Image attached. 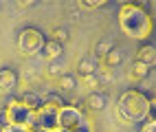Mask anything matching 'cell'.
Returning a JSON list of instances; mask_svg holds the SVG:
<instances>
[{"label":"cell","instance_id":"9a60e30c","mask_svg":"<svg viewBox=\"0 0 156 132\" xmlns=\"http://www.w3.org/2000/svg\"><path fill=\"white\" fill-rule=\"evenodd\" d=\"M57 88L62 90V93L75 90V88H77V79L73 77V75H68V73H64V75H59V77H57Z\"/></svg>","mask_w":156,"mask_h":132},{"label":"cell","instance_id":"30bf717a","mask_svg":"<svg viewBox=\"0 0 156 132\" xmlns=\"http://www.w3.org/2000/svg\"><path fill=\"white\" fill-rule=\"evenodd\" d=\"M86 108L88 110H92V112H99V110H103L108 106V97L103 95V93H99V90H92V93L86 97Z\"/></svg>","mask_w":156,"mask_h":132},{"label":"cell","instance_id":"44dd1931","mask_svg":"<svg viewBox=\"0 0 156 132\" xmlns=\"http://www.w3.org/2000/svg\"><path fill=\"white\" fill-rule=\"evenodd\" d=\"M81 79H84V84H86L88 88H92V90H95V88H99V84H101L99 75H88V77H81Z\"/></svg>","mask_w":156,"mask_h":132},{"label":"cell","instance_id":"7c38bea8","mask_svg":"<svg viewBox=\"0 0 156 132\" xmlns=\"http://www.w3.org/2000/svg\"><path fill=\"white\" fill-rule=\"evenodd\" d=\"M101 59H103V68H117V66L123 64V53H121L119 48H112L110 53L103 55Z\"/></svg>","mask_w":156,"mask_h":132},{"label":"cell","instance_id":"2e32d148","mask_svg":"<svg viewBox=\"0 0 156 132\" xmlns=\"http://www.w3.org/2000/svg\"><path fill=\"white\" fill-rule=\"evenodd\" d=\"M112 48H114V42L106 37V40H99V44H97V48H95V53H97V57H103V55H108Z\"/></svg>","mask_w":156,"mask_h":132},{"label":"cell","instance_id":"5bb4252c","mask_svg":"<svg viewBox=\"0 0 156 132\" xmlns=\"http://www.w3.org/2000/svg\"><path fill=\"white\" fill-rule=\"evenodd\" d=\"M20 101H22V104L29 108V110H35L42 106V97H40L37 93H31V90H27V93H22V97H20Z\"/></svg>","mask_w":156,"mask_h":132},{"label":"cell","instance_id":"603a6c76","mask_svg":"<svg viewBox=\"0 0 156 132\" xmlns=\"http://www.w3.org/2000/svg\"><path fill=\"white\" fill-rule=\"evenodd\" d=\"M73 132H95V126H92L88 119H84V121H81V123H79L75 130H73Z\"/></svg>","mask_w":156,"mask_h":132},{"label":"cell","instance_id":"7a4b0ae2","mask_svg":"<svg viewBox=\"0 0 156 132\" xmlns=\"http://www.w3.org/2000/svg\"><path fill=\"white\" fill-rule=\"evenodd\" d=\"M117 115L126 123H143L150 115H154V99L141 93V90L130 88L119 95Z\"/></svg>","mask_w":156,"mask_h":132},{"label":"cell","instance_id":"52a82bcc","mask_svg":"<svg viewBox=\"0 0 156 132\" xmlns=\"http://www.w3.org/2000/svg\"><path fill=\"white\" fill-rule=\"evenodd\" d=\"M18 86V73L11 66H2L0 68V93H11Z\"/></svg>","mask_w":156,"mask_h":132},{"label":"cell","instance_id":"e0dca14e","mask_svg":"<svg viewBox=\"0 0 156 132\" xmlns=\"http://www.w3.org/2000/svg\"><path fill=\"white\" fill-rule=\"evenodd\" d=\"M51 40H55V42L64 44L66 40H68V31H66V29H62V27H55L53 31H51Z\"/></svg>","mask_w":156,"mask_h":132},{"label":"cell","instance_id":"5b68a950","mask_svg":"<svg viewBox=\"0 0 156 132\" xmlns=\"http://www.w3.org/2000/svg\"><path fill=\"white\" fill-rule=\"evenodd\" d=\"M84 110H81L77 104H66L57 110V128L66 130V132H73L81 121H84Z\"/></svg>","mask_w":156,"mask_h":132},{"label":"cell","instance_id":"6da1fadb","mask_svg":"<svg viewBox=\"0 0 156 132\" xmlns=\"http://www.w3.org/2000/svg\"><path fill=\"white\" fill-rule=\"evenodd\" d=\"M147 2H123L119 9V27L132 40H147L154 31V18L147 13Z\"/></svg>","mask_w":156,"mask_h":132},{"label":"cell","instance_id":"4fadbf2b","mask_svg":"<svg viewBox=\"0 0 156 132\" xmlns=\"http://www.w3.org/2000/svg\"><path fill=\"white\" fill-rule=\"evenodd\" d=\"M77 73L81 77H88V75H97V62L92 57H84L81 62L77 64Z\"/></svg>","mask_w":156,"mask_h":132},{"label":"cell","instance_id":"cb8c5ba5","mask_svg":"<svg viewBox=\"0 0 156 132\" xmlns=\"http://www.w3.org/2000/svg\"><path fill=\"white\" fill-rule=\"evenodd\" d=\"M0 132H33V130H24V128H16V126H2Z\"/></svg>","mask_w":156,"mask_h":132},{"label":"cell","instance_id":"8fae6325","mask_svg":"<svg viewBox=\"0 0 156 132\" xmlns=\"http://www.w3.org/2000/svg\"><path fill=\"white\" fill-rule=\"evenodd\" d=\"M128 75H130L132 82H145V77L150 75V66L134 59V62L130 64V73H128Z\"/></svg>","mask_w":156,"mask_h":132},{"label":"cell","instance_id":"d6986e66","mask_svg":"<svg viewBox=\"0 0 156 132\" xmlns=\"http://www.w3.org/2000/svg\"><path fill=\"white\" fill-rule=\"evenodd\" d=\"M141 132H156V119H154V115H150L147 119L143 121V126H141Z\"/></svg>","mask_w":156,"mask_h":132},{"label":"cell","instance_id":"ba28073f","mask_svg":"<svg viewBox=\"0 0 156 132\" xmlns=\"http://www.w3.org/2000/svg\"><path fill=\"white\" fill-rule=\"evenodd\" d=\"M42 57H46V59H51V62H55V59H59L62 55H64V44H59V42H55V40H46L44 42V46H42Z\"/></svg>","mask_w":156,"mask_h":132},{"label":"cell","instance_id":"9c48e42d","mask_svg":"<svg viewBox=\"0 0 156 132\" xmlns=\"http://www.w3.org/2000/svg\"><path fill=\"white\" fill-rule=\"evenodd\" d=\"M136 62L147 64L150 68L154 66V62H156V48H154L152 42H143L139 46V51H136Z\"/></svg>","mask_w":156,"mask_h":132},{"label":"cell","instance_id":"3957f363","mask_svg":"<svg viewBox=\"0 0 156 132\" xmlns=\"http://www.w3.org/2000/svg\"><path fill=\"white\" fill-rule=\"evenodd\" d=\"M2 112H5V126H16V128H24V130L35 128V112L29 110L20 99H11L2 108Z\"/></svg>","mask_w":156,"mask_h":132},{"label":"cell","instance_id":"277c9868","mask_svg":"<svg viewBox=\"0 0 156 132\" xmlns=\"http://www.w3.org/2000/svg\"><path fill=\"white\" fill-rule=\"evenodd\" d=\"M44 42H46L44 33L40 31V29H35V27H24L22 31L18 33V37H16V46H18V51L22 55L40 53L42 46H44Z\"/></svg>","mask_w":156,"mask_h":132},{"label":"cell","instance_id":"ffe728a7","mask_svg":"<svg viewBox=\"0 0 156 132\" xmlns=\"http://www.w3.org/2000/svg\"><path fill=\"white\" fill-rule=\"evenodd\" d=\"M59 75H64V66H62L59 62H51V66H48V77H59Z\"/></svg>","mask_w":156,"mask_h":132},{"label":"cell","instance_id":"7402d4cb","mask_svg":"<svg viewBox=\"0 0 156 132\" xmlns=\"http://www.w3.org/2000/svg\"><path fill=\"white\" fill-rule=\"evenodd\" d=\"M44 101H51V104H55V106H66V101L62 99V95H57V93H51V95H46L44 97Z\"/></svg>","mask_w":156,"mask_h":132},{"label":"cell","instance_id":"484cf974","mask_svg":"<svg viewBox=\"0 0 156 132\" xmlns=\"http://www.w3.org/2000/svg\"><path fill=\"white\" fill-rule=\"evenodd\" d=\"M33 132H66V130H62V128H57V130H33Z\"/></svg>","mask_w":156,"mask_h":132},{"label":"cell","instance_id":"d4e9b609","mask_svg":"<svg viewBox=\"0 0 156 132\" xmlns=\"http://www.w3.org/2000/svg\"><path fill=\"white\" fill-rule=\"evenodd\" d=\"M35 5V0H18V7L20 9H29V7H33Z\"/></svg>","mask_w":156,"mask_h":132},{"label":"cell","instance_id":"8992f818","mask_svg":"<svg viewBox=\"0 0 156 132\" xmlns=\"http://www.w3.org/2000/svg\"><path fill=\"white\" fill-rule=\"evenodd\" d=\"M57 110H59V106L42 99V106L35 110V128L33 130H57Z\"/></svg>","mask_w":156,"mask_h":132},{"label":"cell","instance_id":"ac0fdd59","mask_svg":"<svg viewBox=\"0 0 156 132\" xmlns=\"http://www.w3.org/2000/svg\"><path fill=\"white\" fill-rule=\"evenodd\" d=\"M79 7L81 9H99V7H106V0H79Z\"/></svg>","mask_w":156,"mask_h":132}]
</instances>
